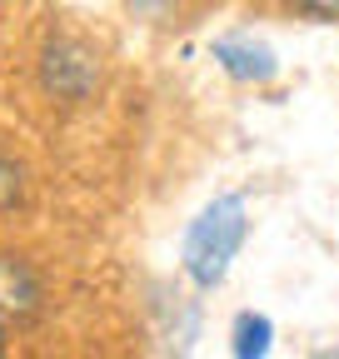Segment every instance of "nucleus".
<instances>
[{"label":"nucleus","mask_w":339,"mask_h":359,"mask_svg":"<svg viewBox=\"0 0 339 359\" xmlns=\"http://www.w3.org/2000/svg\"><path fill=\"white\" fill-rule=\"evenodd\" d=\"M130 11H140V15H165L170 0H130Z\"/></svg>","instance_id":"obj_8"},{"label":"nucleus","mask_w":339,"mask_h":359,"mask_svg":"<svg viewBox=\"0 0 339 359\" xmlns=\"http://www.w3.org/2000/svg\"><path fill=\"white\" fill-rule=\"evenodd\" d=\"M244 235H249V215H244V200L240 195H220L209 200L195 224L185 230V245H180V264L195 290H220L235 255L244 250Z\"/></svg>","instance_id":"obj_1"},{"label":"nucleus","mask_w":339,"mask_h":359,"mask_svg":"<svg viewBox=\"0 0 339 359\" xmlns=\"http://www.w3.org/2000/svg\"><path fill=\"white\" fill-rule=\"evenodd\" d=\"M209 55H215V65L240 80V85H270L279 75V60L265 40H254V35H220L215 45H209Z\"/></svg>","instance_id":"obj_4"},{"label":"nucleus","mask_w":339,"mask_h":359,"mask_svg":"<svg viewBox=\"0 0 339 359\" xmlns=\"http://www.w3.org/2000/svg\"><path fill=\"white\" fill-rule=\"evenodd\" d=\"M270 344H275L270 314H254V309L235 314V325H230V349H235V359H265Z\"/></svg>","instance_id":"obj_5"},{"label":"nucleus","mask_w":339,"mask_h":359,"mask_svg":"<svg viewBox=\"0 0 339 359\" xmlns=\"http://www.w3.org/2000/svg\"><path fill=\"white\" fill-rule=\"evenodd\" d=\"M40 85L60 105H85L100 90V50L80 35H55L40 50Z\"/></svg>","instance_id":"obj_2"},{"label":"nucleus","mask_w":339,"mask_h":359,"mask_svg":"<svg viewBox=\"0 0 339 359\" xmlns=\"http://www.w3.org/2000/svg\"><path fill=\"white\" fill-rule=\"evenodd\" d=\"M6 339H11V325H6V320H0V349H6Z\"/></svg>","instance_id":"obj_9"},{"label":"nucleus","mask_w":339,"mask_h":359,"mask_svg":"<svg viewBox=\"0 0 339 359\" xmlns=\"http://www.w3.org/2000/svg\"><path fill=\"white\" fill-rule=\"evenodd\" d=\"M46 309V285L40 275L11 250H0V320L6 325H30Z\"/></svg>","instance_id":"obj_3"},{"label":"nucleus","mask_w":339,"mask_h":359,"mask_svg":"<svg viewBox=\"0 0 339 359\" xmlns=\"http://www.w3.org/2000/svg\"><path fill=\"white\" fill-rule=\"evenodd\" d=\"M20 200H25V170L11 155H0V215H11Z\"/></svg>","instance_id":"obj_6"},{"label":"nucleus","mask_w":339,"mask_h":359,"mask_svg":"<svg viewBox=\"0 0 339 359\" xmlns=\"http://www.w3.org/2000/svg\"><path fill=\"white\" fill-rule=\"evenodd\" d=\"M289 6L310 20H339V0H289Z\"/></svg>","instance_id":"obj_7"}]
</instances>
